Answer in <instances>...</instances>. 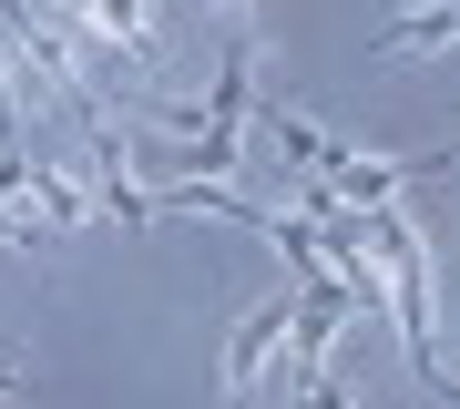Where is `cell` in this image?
I'll return each instance as SVG.
<instances>
[{
    "label": "cell",
    "mask_w": 460,
    "mask_h": 409,
    "mask_svg": "<svg viewBox=\"0 0 460 409\" xmlns=\"http://www.w3.org/2000/svg\"><path fill=\"white\" fill-rule=\"evenodd\" d=\"M72 11H83L102 41H123L133 62H154V51H164V21H154V0H72Z\"/></svg>",
    "instance_id": "obj_1"
}]
</instances>
